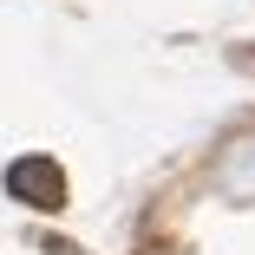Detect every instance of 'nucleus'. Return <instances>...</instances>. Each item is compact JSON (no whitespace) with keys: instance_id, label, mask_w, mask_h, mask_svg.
<instances>
[{"instance_id":"nucleus-2","label":"nucleus","mask_w":255,"mask_h":255,"mask_svg":"<svg viewBox=\"0 0 255 255\" xmlns=\"http://www.w3.org/2000/svg\"><path fill=\"white\" fill-rule=\"evenodd\" d=\"M7 190H13L20 203H33V210H53V203H59V170H53V164H13Z\"/></svg>"},{"instance_id":"nucleus-1","label":"nucleus","mask_w":255,"mask_h":255,"mask_svg":"<svg viewBox=\"0 0 255 255\" xmlns=\"http://www.w3.org/2000/svg\"><path fill=\"white\" fill-rule=\"evenodd\" d=\"M216 190H223L229 203H255V137H242V144L223 150V164H216Z\"/></svg>"}]
</instances>
